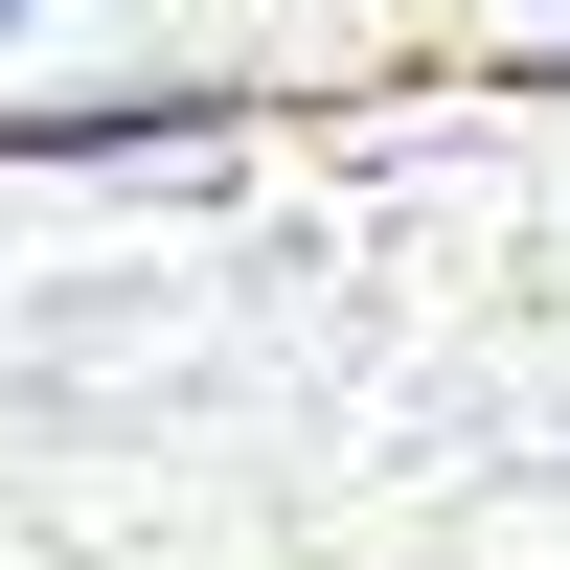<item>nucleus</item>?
Masks as SVG:
<instances>
[{"mask_svg":"<svg viewBox=\"0 0 570 570\" xmlns=\"http://www.w3.org/2000/svg\"><path fill=\"white\" fill-rule=\"evenodd\" d=\"M548 23H570V0H548Z\"/></svg>","mask_w":570,"mask_h":570,"instance_id":"nucleus-2","label":"nucleus"},{"mask_svg":"<svg viewBox=\"0 0 570 570\" xmlns=\"http://www.w3.org/2000/svg\"><path fill=\"white\" fill-rule=\"evenodd\" d=\"M23 23H46V0H0V46H23Z\"/></svg>","mask_w":570,"mask_h":570,"instance_id":"nucleus-1","label":"nucleus"}]
</instances>
